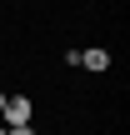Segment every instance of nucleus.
Wrapping results in <instances>:
<instances>
[{
    "instance_id": "obj_2",
    "label": "nucleus",
    "mask_w": 130,
    "mask_h": 135,
    "mask_svg": "<svg viewBox=\"0 0 130 135\" xmlns=\"http://www.w3.org/2000/svg\"><path fill=\"white\" fill-rule=\"evenodd\" d=\"M75 65H85V70H105V65H110V55H105L100 45H95V50H75Z\"/></svg>"
},
{
    "instance_id": "obj_1",
    "label": "nucleus",
    "mask_w": 130,
    "mask_h": 135,
    "mask_svg": "<svg viewBox=\"0 0 130 135\" xmlns=\"http://www.w3.org/2000/svg\"><path fill=\"white\" fill-rule=\"evenodd\" d=\"M0 115L10 120V130H15V125H30V100H20V95H15V100H5V110H0Z\"/></svg>"
},
{
    "instance_id": "obj_3",
    "label": "nucleus",
    "mask_w": 130,
    "mask_h": 135,
    "mask_svg": "<svg viewBox=\"0 0 130 135\" xmlns=\"http://www.w3.org/2000/svg\"><path fill=\"white\" fill-rule=\"evenodd\" d=\"M5 135H35V130H30V125H15V130H5Z\"/></svg>"
},
{
    "instance_id": "obj_4",
    "label": "nucleus",
    "mask_w": 130,
    "mask_h": 135,
    "mask_svg": "<svg viewBox=\"0 0 130 135\" xmlns=\"http://www.w3.org/2000/svg\"><path fill=\"white\" fill-rule=\"evenodd\" d=\"M5 100H10V95H0V110H5Z\"/></svg>"
}]
</instances>
